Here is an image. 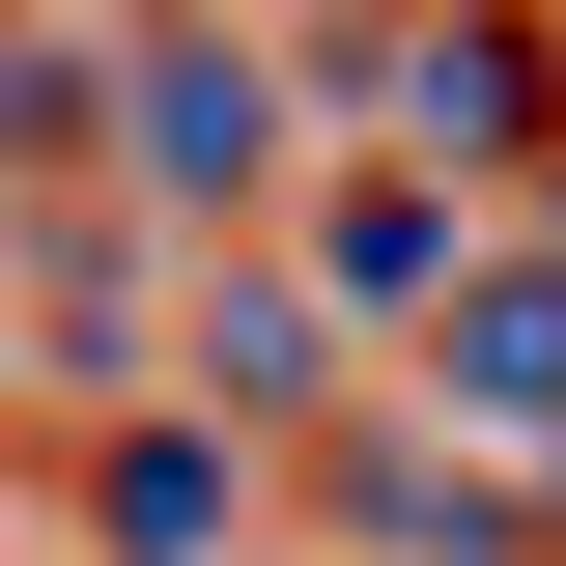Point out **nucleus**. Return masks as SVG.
Segmentation results:
<instances>
[{"label": "nucleus", "instance_id": "obj_1", "mask_svg": "<svg viewBox=\"0 0 566 566\" xmlns=\"http://www.w3.org/2000/svg\"><path fill=\"white\" fill-rule=\"evenodd\" d=\"M114 142H142V199H255V170H283V114H255V57H227V29H170Z\"/></svg>", "mask_w": 566, "mask_h": 566}, {"label": "nucleus", "instance_id": "obj_2", "mask_svg": "<svg viewBox=\"0 0 566 566\" xmlns=\"http://www.w3.org/2000/svg\"><path fill=\"white\" fill-rule=\"evenodd\" d=\"M453 283H482V227L424 199V170H397V199H340V227H312V312H340V340H424Z\"/></svg>", "mask_w": 566, "mask_h": 566}, {"label": "nucleus", "instance_id": "obj_3", "mask_svg": "<svg viewBox=\"0 0 566 566\" xmlns=\"http://www.w3.org/2000/svg\"><path fill=\"white\" fill-rule=\"evenodd\" d=\"M227 510H255L227 424H142V453H114V566H227Z\"/></svg>", "mask_w": 566, "mask_h": 566}, {"label": "nucleus", "instance_id": "obj_4", "mask_svg": "<svg viewBox=\"0 0 566 566\" xmlns=\"http://www.w3.org/2000/svg\"><path fill=\"white\" fill-rule=\"evenodd\" d=\"M424 340H453V397H482V424H538V397H566V283H453Z\"/></svg>", "mask_w": 566, "mask_h": 566}, {"label": "nucleus", "instance_id": "obj_5", "mask_svg": "<svg viewBox=\"0 0 566 566\" xmlns=\"http://www.w3.org/2000/svg\"><path fill=\"white\" fill-rule=\"evenodd\" d=\"M397 57H424V142H538V29L453 0V29H397Z\"/></svg>", "mask_w": 566, "mask_h": 566}]
</instances>
